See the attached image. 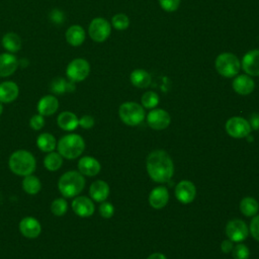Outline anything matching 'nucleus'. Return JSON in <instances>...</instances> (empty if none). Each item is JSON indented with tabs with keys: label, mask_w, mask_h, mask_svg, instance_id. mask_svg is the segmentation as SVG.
<instances>
[{
	"label": "nucleus",
	"mask_w": 259,
	"mask_h": 259,
	"mask_svg": "<svg viewBox=\"0 0 259 259\" xmlns=\"http://www.w3.org/2000/svg\"><path fill=\"white\" fill-rule=\"evenodd\" d=\"M100 163L91 156L82 157L78 161V171L85 176H95L100 172Z\"/></svg>",
	"instance_id": "16"
},
{
	"label": "nucleus",
	"mask_w": 259,
	"mask_h": 259,
	"mask_svg": "<svg viewBox=\"0 0 259 259\" xmlns=\"http://www.w3.org/2000/svg\"><path fill=\"white\" fill-rule=\"evenodd\" d=\"M19 231L23 237L27 239H35L41 233V226L35 218L25 217L19 223Z\"/></svg>",
	"instance_id": "13"
},
{
	"label": "nucleus",
	"mask_w": 259,
	"mask_h": 259,
	"mask_svg": "<svg viewBox=\"0 0 259 259\" xmlns=\"http://www.w3.org/2000/svg\"><path fill=\"white\" fill-rule=\"evenodd\" d=\"M51 91L55 94H63L65 92H72L75 90V84L72 81H67L62 77L54 78L50 84Z\"/></svg>",
	"instance_id": "25"
},
{
	"label": "nucleus",
	"mask_w": 259,
	"mask_h": 259,
	"mask_svg": "<svg viewBox=\"0 0 259 259\" xmlns=\"http://www.w3.org/2000/svg\"><path fill=\"white\" fill-rule=\"evenodd\" d=\"M226 131L229 136L235 139L246 138L251 133L249 121L241 116H233L226 122Z\"/></svg>",
	"instance_id": "8"
},
{
	"label": "nucleus",
	"mask_w": 259,
	"mask_h": 259,
	"mask_svg": "<svg viewBox=\"0 0 259 259\" xmlns=\"http://www.w3.org/2000/svg\"><path fill=\"white\" fill-rule=\"evenodd\" d=\"M68 210V202L64 197H59L53 200L51 204V211L56 217L64 215Z\"/></svg>",
	"instance_id": "32"
},
{
	"label": "nucleus",
	"mask_w": 259,
	"mask_h": 259,
	"mask_svg": "<svg viewBox=\"0 0 259 259\" xmlns=\"http://www.w3.org/2000/svg\"><path fill=\"white\" fill-rule=\"evenodd\" d=\"M85 187V178L79 171H68L64 173L58 182L61 194L66 198L76 197Z\"/></svg>",
	"instance_id": "3"
},
{
	"label": "nucleus",
	"mask_w": 259,
	"mask_h": 259,
	"mask_svg": "<svg viewBox=\"0 0 259 259\" xmlns=\"http://www.w3.org/2000/svg\"><path fill=\"white\" fill-rule=\"evenodd\" d=\"M63 159L59 152H50L44 159V166L49 171H57L62 167Z\"/></svg>",
	"instance_id": "30"
},
{
	"label": "nucleus",
	"mask_w": 259,
	"mask_h": 259,
	"mask_svg": "<svg viewBox=\"0 0 259 259\" xmlns=\"http://www.w3.org/2000/svg\"><path fill=\"white\" fill-rule=\"evenodd\" d=\"M250 232L252 237L259 242V215H255L250 223Z\"/></svg>",
	"instance_id": "39"
},
{
	"label": "nucleus",
	"mask_w": 259,
	"mask_h": 259,
	"mask_svg": "<svg viewBox=\"0 0 259 259\" xmlns=\"http://www.w3.org/2000/svg\"><path fill=\"white\" fill-rule=\"evenodd\" d=\"M111 23L113 25L114 28L118 29V30H123L125 28L128 27L130 25V19L128 17L123 14V13H118V14H115L112 19H111Z\"/></svg>",
	"instance_id": "34"
},
{
	"label": "nucleus",
	"mask_w": 259,
	"mask_h": 259,
	"mask_svg": "<svg viewBox=\"0 0 259 259\" xmlns=\"http://www.w3.org/2000/svg\"><path fill=\"white\" fill-rule=\"evenodd\" d=\"M99 213L104 219H109L114 213V207L110 202L103 201L99 206Z\"/></svg>",
	"instance_id": "37"
},
{
	"label": "nucleus",
	"mask_w": 259,
	"mask_h": 259,
	"mask_svg": "<svg viewBox=\"0 0 259 259\" xmlns=\"http://www.w3.org/2000/svg\"><path fill=\"white\" fill-rule=\"evenodd\" d=\"M111 27L109 22L101 17L94 18L88 27L90 37L96 42L104 41L110 34Z\"/></svg>",
	"instance_id": "9"
},
{
	"label": "nucleus",
	"mask_w": 259,
	"mask_h": 259,
	"mask_svg": "<svg viewBox=\"0 0 259 259\" xmlns=\"http://www.w3.org/2000/svg\"><path fill=\"white\" fill-rule=\"evenodd\" d=\"M233 88L240 95H248L253 92L255 83L248 75H239L233 81Z\"/></svg>",
	"instance_id": "22"
},
{
	"label": "nucleus",
	"mask_w": 259,
	"mask_h": 259,
	"mask_svg": "<svg viewBox=\"0 0 259 259\" xmlns=\"http://www.w3.org/2000/svg\"><path fill=\"white\" fill-rule=\"evenodd\" d=\"M169 200V192L166 187L158 186L155 187L149 195V203L153 208H163Z\"/></svg>",
	"instance_id": "17"
},
{
	"label": "nucleus",
	"mask_w": 259,
	"mask_h": 259,
	"mask_svg": "<svg viewBox=\"0 0 259 259\" xmlns=\"http://www.w3.org/2000/svg\"><path fill=\"white\" fill-rule=\"evenodd\" d=\"M40 188H41V183H40V180L36 176L30 174V175L23 177L22 189L26 193L34 195L40 191Z\"/></svg>",
	"instance_id": "29"
},
{
	"label": "nucleus",
	"mask_w": 259,
	"mask_h": 259,
	"mask_svg": "<svg viewBox=\"0 0 259 259\" xmlns=\"http://www.w3.org/2000/svg\"><path fill=\"white\" fill-rule=\"evenodd\" d=\"M94 118L88 114H85L81 118H79V125L85 130L91 128L94 125Z\"/></svg>",
	"instance_id": "40"
},
{
	"label": "nucleus",
	"mask_w": 259,
	"mask_h": 259,
	"mask_svg": "<svg viewBox=\"0 0 259 259\" xmlns=\"http://www.w3.org/2000/svg\"><path fill=\"white\" fill-rule=\"evenodd\" d=\"M214 66L220 75L226 78H231L239 73L241 64L234 54L223 53L217 57Z\"/></svg>",
	"instance_id": "5"
},
{
	"label": "nucleus",
	"mask_w": 259,
	"mask_h": 259,
	"mask_svg": "<svg viewBox=\"0 0 259 259\" xmlns=\"http://www.w3.org/2000/svg\"><path fill=\"white\" fill-rule=\"evenodd\" d=\"M37 112L44 116L54 114L59 108V101L54 95H46L37 102Z\"/></svg>",
	"instance_id": "19"
},
{
	"label": "nucleus",
	"mask_w": 259,
	"mask_h": 259,
	"mask_svg": "<svg viewBox=\"0 0 259 259\" xmlns=\"http://www.w3.org/2000/svg\"><path fill=\"white\" fill-rule=\"evenodd\" d=\"M171 118L169 113L161 108L153 109L147 115V122L149 126L157 131H161L168 127Z\"/></svg>",
	"instance_id": "11"
},
{
	"label": "nucleus",
	"mask_w": 259,
	"mask_h": 259,
	"mask_svg": "<svg viewBox=\"0 0 259 259\" xmlns=\"http://www.w3.org/2000/svg\"><path fill=\"white\" fill-rule=\"evenodd\" d=\"M232 256L234 259H248L250 256L249 248L244 244H238L234 246L232 250Z\"/></svg>",
	"instance_id": "35"
},
{
	"label": "nucleus",
	"mask_w": 259,
	"mask_h": 259,
	"mask_svg": "<svg viewBox=\"0 0 259 259\" xmlns=\"http://www.w3.org/2000/svg\"><path fill=\"white\" fill-rule=\"evenodd\" d=\"M2 46L8 53H16L21 49V38L14 32H7L2 37Z\"/></svg>",
	"instance_id": "26"
},
{
	"label": "nucleus",
	"mask_w": 259,
	"mask_h": 259,
	"mask_svg": "<svg viewBox=\"0 0 259 259\" xmlns=\"http://www.w3.org/2000/svg\"><path fill=\"white\" fill-rule=\"evenodd\" d=\"M19 94V88L12 81H4L0 83V102L10 103L14 101Z\"/></svg>",
	"instance_id": "20"
},
{
	"label": "nucleus",
	"mask_w": 259,
	"mask_h": 259,
	"mask_svg": "<svg viewBox=\"0 0 259 259\" xmlns=\"http://www.w3.org/2000/svg\"><path fill=\"white\" fill-rule=\"evenodd\" d=\"M152 81L151 75L143 69L134 70L131 74V82L134 86L138 88H146L150 85Z\"/></svg>",
	"instance_id": "27"
},
{
	"label": "nucleus",
	"mask_w": 259,
	"mask_h": 259,
	"mask_svg": "<svg viewBox=\"0 0 259 259\" xmlns=\"http://www.w3.org/2000/svg\"><path fill=\"white\" fill-rule=\"evenodd\" d=\"M45 123H46L45 117H44V115H41V114H39V113H37V114L31 116L30 119H29V126H30L32 130H34V131H39V130H41V128L44 127Z\"/></svg>",
	"instance_id": "36"
},
{
	"label": "nucleus",
	"mask_w": 259,
	"mask_h": 259,
	"mask_svg": "<svg viewBox=\"0 0 259 259\" xmlns=\"http://www.w3.org/2000/svg\"><path fill=\"white\" fill-rule=\"evenodd\" d=\"M234 248V245H233V241H231L230 239L228 240H224L221 244V249L224 253H230Z\"/></svg>",
	"instance_id": "41"
},
{
	"label": "nucleus",
	"mask_w": 259,
	"mask_h": 259,
	"mask_svg": "<svg viewBox=\"0 0 259 259\" xmlns=\"http://www.w3.org/2000/svg\"><path fill=\"white\" fill-rule=\"evenodd\" d=\"M240 209L244 215L253 217L259 210L258 201L251 196L244 197L240 202Z\"/></svg>",
	"instance_id": "31"
},
{
	"label": "nucleus",
	"mask_w": 259,
	"mask_h": 259,
	"mask_svg": "<svg viewBox=\"0 0 259 259\" xmlns=\"http://www.w3.org/2000/svg\"><path fill=\"white\" fill-rule=\"evenodd\" d=\"M161 7L168 12L175 11L180 4V0H159Z\"/></svg>",
	"instance_id": "38"
},
{
	"label": "nucleus",
	"mask_w": 259,
	"mask_h": 259,
	"mask_svg": "<svg viewBox=\"0 0 259 259\" xmlns=\"http://www.w3.org/2000/svg\"><path fill=\"white\" fill-rule=\"evenodd\" d=\"M142 105L146 108H154L158 105L159 103V96L157 93L153 91H147L143 94L142 98Z\"/></svg>",
	"instance_id": "33"
},
{
	"label": "nucleus",
	"mask_w": 259,
	"mask_h": 259,
	"mask_svg": "<svg viewBox=\"0 0 259 259\" xmlns=\"http://www.w3.org/2000/svg\"><path fill=\"white\" fill-rule=\"evenodd\" d=\"M242 67L247 75L259 76V50H253L245 54Z\"/></svg>",
	"instance_id": "15"
},
{
	"label": "nucleus",
	"mask_w": 259,
	"mask_h": 259,
	"mask_svg": "<svg viewBox=\"0 0 259 259\" xmlns=\"http://www.w3.org/2000/svg\"><path fill=\"white\" fill-rule=\"evenodd\" d=\"M196 195V188L189 180H181L175 187V196L181 203L187 204L193 201Z\"/></svg>",
	"instance_id": "12"
},
{
	"label": "nucleus",
	"mask_w": 259,
	"mask_h": 259,
	"mask_svg": "<svg viewBox=\"0 0 259 259\" xmlns=\"http://www.w3.org/2000/svg\"><path fill=\"white\" fill-rule=\"evenodd\" d=\"M73 211L81 218L91 217L95 210L93 201L87 196H76L72 201Z\"/></svg>",
	"instance_id": "14"
},
{
	"label": "nucleus",
	"mask_w": 259,
	"mask_h": 259,
	"mask_svg": "<svg viewBox=\"0 0 259 259\" xmlns=\"http://www.w3.org/2000/svg\"><path fill=\"white\" fill-rule=\"evenodd\" d=\"M19 63L16 57L10 53H3L0 55V77H8L12 75Z\"/></svg>",
	"instance_id": "18"
},
{
	"label": "nucleus",
	"mask_w": 259,
	"mask_h": 259,
	"mask_svg": "<svg viewBox=\"0 0 259 259\" xmlns=\"http://www.w3.org/2000/svg\"><path fill=\"white\" fill-rule=\"evenodd\" d=\"M8 165L14 174L24 177L34 172L36 161L30 152L26 150H17L9 157Z\"/></svg>",
	"instance_id": "2"
},
{
	"label": "nucleus",
	"mask_w": 259,
	"mask_h": 259,
	"mask_svg": "<svg viewBox=\"0 0 259 259\" xmlns=\"http://www.w3.org/2000/svg\"><path fill=\"white\" fill-rule=\"evenodd\" d=\"M147 259H167V258H166V256L164 254L156 252V253L151 254Z\"/></svg>",
	"instance_id": "43"
},
{
	"label": "nucleus",
	"mask_w": 259,
	"mask_h": 259,
	"mask_svg": "<svg viewBox=\"0 0 259 259\" xmlns=\"http://www.w3.org/2000/svg\"><path fill=\"white\" fill-rule=\"evenodd\" d=\"M57 147L63 158L73 160L81 156L85 149V142L83 138L77 134H68L60 139Z\"/></svg>",
	"instance_id": "4"
},
{
	"label": "nucleus",
	"mask_w": 259,
	"mask_h": 259,
	"mask_svg": "<svg viewBox=\"0 0 259 259\" xmlns=\"http://www.w3.org/2000/svg\"><path fill=\"white\" fill-rule=\"evenodd\" d=\"M89 194L93 200L103 202L109 195V186L103 180H96L90 185Z\"/></svg>",
	"instance_id": "21"
},
{
	"label": "nucleus",
	"mask_w": 259,
	"mask_h": 259,
	"mask_svg": "<svg viewBox=\"0 0 259 259\" xmlns=\"http://www.w3.org/2000/svg\"><path fill=\"white\" fill-rule=\"evenodd\" d=\"M248 227L242 220L235 219L228 222L226 226L227 237L233 242H242L248 236Z\"/></svg>",
	"instance_id": "10"
},
{
	"label": "nucleus",
	"mask_w": 259,
	"mask_h": 259,
	"mask_svg": "<svg viewBox=\"0 0 259 259\" xmlns=\"http://www.w3.org/2000/svg\"><path fill=\"white\" fill-rule=\"evenodd\" d=\"M249 124L251 130H258L259 128V113H253L250 117Z\"/></svg>",
	"instance_id": "42"
},
{
	"label": "nucleus",
	"mask_w": 259,
	"mask_h": 259,
	"mask_svg": "<svg viewBox=\"0 0 259 259\" xmlns=\"http://www.w3.org/2000/svg\"><path fill=\"white\" fill-rule=\"evenodd\" d=\"M147 172L149 176L159 183L168 182L174 173V164L164 150H155L147 157Z\"/></svg>",
	"instance_id": "1"
},
{
	"label": "nucleus",
	"mask_w": 259,
	"mask_h": 259,
	"mask_svg": "<svg viewBox=\"0 0 259 259\" xmlns=\"http://www.w3.org/2000/svg\"><path fill=\"white\" fill-rule=\"evenodd\" d=\"M118 114L123 123L134 126L140 124L145 118V110L139 103L124 102L119 106Z\"/></svg>",
	"instance_id": "6"
},
{
	"label": "nucleus",
	"mask_w": 259,
	"mask_h": 259,
	"mask_svg": "<svg viewBox=\"0 0 259 259\" xmlns=\"http://www.w3.org/2000/svg\"><path fill=\"white\" fill-rule=\"evenodd\" d=\"M2 112H3V105H2V103L0 102V115L2 114Z\"/></svg>",
	"instance_id": "44"
},
{
	"label": "nucleus",
	"mask_w": 259,
	"mask_h": 259,
	"mask_svg": "<svg viewBox=\"0 0 259 259\" xmlns=\"http://www.w3.org/2000/svg\"><path fill=\"white\" fill-rule=\"evenodd\" d=\"M66 40L73 47L82 45L85 40V31L80 25H72L66 31Z\"/></svg>",
	"instance_id": "24"
},
{
	"label": "nucleus",
	"mask_w": 259,
	"mask_h": 259,
	"mask_svg": "<svg viewBox=\"0 0 259 259\" xmlns=\"http://www.w3.org/2000/svg\"><path fill=\"white\" fill-rule=\"evenodd\" d=\"M36 146L39 150L46 153L53 152L57 147L56 138L50 133H42L36 139Z\"/></svg>",
	"instance_id": "28"
},
{
	"label": "nucleus",
	"mask_w": 259,
	"mask_h": 259,
	"mask_svg": "<svg viewBox=\"0 0 259 259\" xmlns=\"http://www.w3.org/2000/svg\"><path fill=\"white\" fill-rule=\"evenodd\" d=\"M90 73V65L84 59H75L71 61L66 69L68 79L74 83L85 80Z\"/></svg>",
	"instance_id": "7"
},
{
	"label": "nucleus",
	"mask_w": 259,
	"mask_h": 259,
	"mask_svg": "<svg viewBox=\"0 0 259 259\" xmlns=\"http://www.w3.org/2000/svg\"><path fill=\"white\" fill-rule=\"evenodd\" d=\"M58 125L67 132H72L79 125V118L71 111H63L57 117Z\"/></svg>",
	"instance_id": "23"
}]
</instances>
